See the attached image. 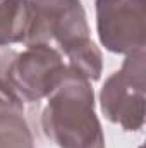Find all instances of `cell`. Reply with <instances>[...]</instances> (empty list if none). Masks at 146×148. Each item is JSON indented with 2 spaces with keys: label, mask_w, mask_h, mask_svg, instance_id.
Returning <instances> with one entry per match:
<instances>
[{
  "label": "cell",
  "mask_w": 146,
  "mask_h": 148,
  "mask_svg": "<svg viewBox=\"0 0 146 148\" xmlns=\"http://www.w3.org/2000/svg\"><path fill=\"white\" fill-rule=\"evenodd\" d=\"M2 110H21V103L19 100L14 97V93L10 90H7L5 84L0 83V112Z\"/></svg>",
  "instance_id": "obj_6"
},
{
  "label": "cell",
  "mask_w": 146,
  "mask_h": 148,
  "mask_svg": "<svg viewBox=\"0 0 146 148\" xmlns=\"http://www.w3.org/2000/svg\"><path fill=\"white\" fill-rule=\"evenodd\" d=\"M100 38L113 52H131L143 47V0H98Z\"/></svg>",
  "instance_id": "obj_3"
},
{
  "label": "cell",
  "mask_w": 146,
  "mask_h": 148,
  "mask_svg": "<svg viewBox=\"0 0 146 148\" xmlns=\"http://www.w3.org/2000/svg\"><path fill=\"white\" fill-rule=\"evenodd\" d=\"M43 114L45 131L60 148H103L100 124L93 114V91L79 74H67L53 90Z\"/></svg>",
  "instance_id": "obj_1"
},
{
  "label": "cell",
  "mask_w": 146,
  "mask_h": 148,
  "mask_svg": "<svg viewBox=\"0 0 146 148\" xmlns=\"http://www.w3.org/2000/svg\"><path fill=\"white\" fill-rule=\"evenodd\" d=\"M65 76L60 55L46 45L31 47L10 69V79L28 100L52 93Z\"/></svg>",
  "instance_id": "obj_2"
},
{
  "label": "cell",
  "mask_w": 146,
  "mask_h": 148,
  "mask_svg": "<svg viewBox=\"0 0 146 148\" xmlns=\"http://www.w3.org/2000/svg\"><path fill=\"white\" fill-rule=\"evenodd\" d=\"M0 148H33L31 134L19 114H0Z\"/></svg>",
  "instance_id": "obj_5"
},
{
  "label": "cell",
  "mask_w": 146,
  "mask_h": 148,
  "mask_svg": "<svg viewBox=\"0 0 146 148\" xmlns=\"http://www.w3.org/2000/svg\"><path fill=\"white\" fill-rule=\"evenodd\" d=\"M33 10V3L26 0H0V45L28 36Z\"/></svg>",
  "instance_id": "obj_4"
}]
</instances>
